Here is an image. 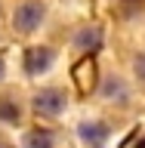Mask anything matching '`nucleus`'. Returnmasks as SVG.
Returning <instances> with one entry per match:
<instances>
[{"instance_id":"1","label":"nucleus","mask_w":145,"mask_h":148,"mask_svg":"<svg viewBox=\"0 0 145 148\" xmlns=\"http://www.w3.org/2000/svg\"><path fill=\"white\" fill-rule=\"evenodd\" d=\"M43 16H46V6H43V3L28 0V3H22V6L16 9V16H12V28H16L19 34H31V31L40 28Z\"/></svg>"},{"instance_id":"2","label":"nucleus","mask_w":145,"mask_h":148,"mask_svg":"<svg viewBox=\"0 0 145 148\" xmlns=\"http://www.w3.org/2000/svg\"><path fill=\"white\" fill-rule=\"evenodd\" d=\"M62 111H65V92L62 90H40L34 96V114L37 117L53 120V117H59Z\"/></svg>"},{"instance_id":"3","label":"nucleus","mask_w":145,"mask_h":148,"mask_svg":"<svg viewBox=\"0 0 145 148\" xmlns=\"http://www.w3.org/2000/svg\"><path fill=\"white\" fill-rule=\"evenodd\" d=\"M53 59H56V49H49V46H28L22 65H25L28 74H43V71H49Z\"/></svg>"},{"instance_id":"4","label":"nucleus","mask_w":145,"mask_h":148,"mask_svg":"<svg viewBox=\"0 0 145 148\" xmlns=\"http://www.w3.org/2000/svg\"><path fill=\"white\" fill-rule=\"evenodd\" d=\"M74 83H77V90L80 92H93L96 90V80H99V68H96V59L93 56H83L80 62L74 65Z\"/></svg>"},{"instance_id":"5","label":"nucleus","mask_w":145,"mask_h":148,"mask_svg":"<svg viewBox=\"0 0 145 148\" xmlns=\"http://www.w3.org/2000/svg\"><path fill=\"white\" fill-rule=\"evenodd\" d=\"M0 120L3 123H19L22 120V105L12 92H0Z\"/></svg>"},{"instance_id":"6","label":"nucleus","mask_w":145,"mask_h":148,"mask_svg":"<svg viewBox=\"0 0 145 148\" xmlns=\"http://www.w3.org/2000/svg\"><path fill=\"white\" fill-rule=\"evenodd\" d=\"M77 133H80L83 142H93V145H102V142L108 139V127H105V123H96V120L80 123V127H77Z\"/></svg>"},{"instance_id":"7","label":"nucleus","mask_w":145,"mask_h":148,"mask_svg":"<svg viewBox=\"0 0 145 148\" xmlns=\"http://www.w3.org/2000/svg\"><path fill=\"white\" fill-rule=\"evenodd\" d=\"M74 43L80 46L83 53L93 56V49H99V43H102V31H99V28H83L80 34H77V40H74Z\"/></svg>"},{"instance_id":"8","label":"nucleus","mask_w":145,"mask_h":148,"mask_svg":"<svg viewBox=\"0 0 145 148\" xmlns=\"http://www.w3.org/2000/svg\"><path fill=\"white\" fill-rule=\"evenodd\" d=\"M25 142H28V148H53L56 133L53 130H31L25 136Z\"/></svg>"},{"instance_id":"9","label":"nucleus","mask_w":145,"mask_h":148,"mask_svg":"<svg viewBox=\"0 0 145 148\" xmlns=\"http://www.w3.org/2000/svg\"><path fill=\"white\" fill-rule=\"evenodd\" d=\"M136 71L145 77V56H139V62H136Z\"/></svg>"},{"instance_id":"10","label":"nucleus","mask_w":145,"mask_h":148,"mask_svg":"<svg viewBox=\"0 0 145 148\" xmlns=\"http://www.w3.org/2000/svg\"><path fill=\"white\" fill-rule=\"evenodd\" d=\"M0 148H12V145H9V142H6V139H3V136H0Z\"/></svg>"},{"instance_id":"11","label":"nucleus","mask_w":145,"mask_h":148,"mask_svg":"<svg viewBox=\"0 0 145 148\" xmlns=\"http://www.w3.org/2000/svg\"><path fill=\"white\" fill-rule=\"evenodd\" d=\"M3 74H6V71H3V62H0V80H3Z\"/></svg>"}]
</instances>
